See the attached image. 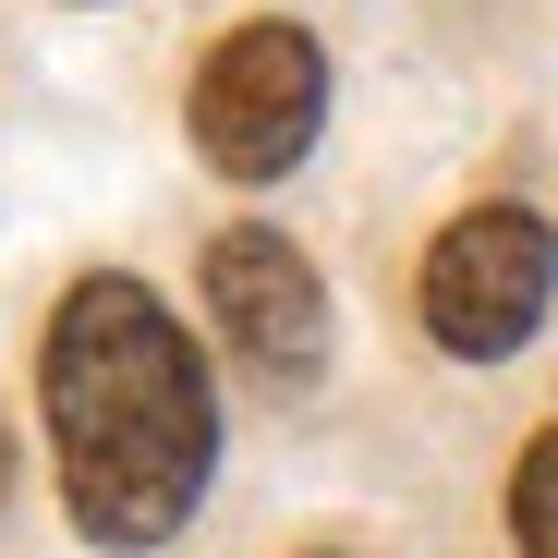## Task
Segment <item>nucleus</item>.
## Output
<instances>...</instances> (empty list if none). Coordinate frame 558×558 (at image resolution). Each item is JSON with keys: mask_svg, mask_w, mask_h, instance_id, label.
Returning a JSON list of instances; mask_svg holds the SVG:
<instances>
[{"mask_svg": "<svg viewBox=\"0 0 558 558\" xmlns=\"http://www.w3.org/2000/svg\"><path fill=\"white\" fill-rule=\"evenodd\" d=\"M37 389H49L61 498L98 546H170L195 522L207 461H219V389L195 364V328L146 279L122 267L73 279L37 352Z\"/></svg>", "mask_w": 558, "mask_h": 558, "instance_id": "1", "label": "nucleus"}, {"mask_svg": "<svg viewBox=\"0 0 558 558\" xmlns=\"http://www.w3.org/2000/svg\"><path fill=\"white\" fill-rule=\"evenodd\" d=\"M182 122H195V158L219 182H279V170L316 146V122H328V49L304 25H231L195 61Z\"/></svg>", "mask_w": 558, "mask_h": 558, "instance_id": "2", "label": "nucleus"}, {"mask_svg": "<svg viewBox=\"0 0 558 558\" xmlns=\"http://www.w3.org/2000/svg\"><path fill=\"white\" fill-rule=\"evenodd\" d=\"M425 340L461 352V364H498L546 328L558 304V231L534 207H461L437 243H425Z\"/></svg>", "mask_w": 558, "mask_h": 558, "instance_id": "3", "label": "nucleus"}, {"mask_svg": "<svg viewBox=\"0 0 558 558\" xmlns=\"http://www.w3.org/2000/svg\"><path fill=\"white\" fill-rule=\"evenodd\" d=\"M207 316L243 364H267V377H316L328 364V292H316V267L292 231H219L207 243Z\"/></svg>", "mask_w": 558, "mask_h": 558, "instance_id": "4", "label": "nucleus"}, {"mask_svg": "<svg viewBox=\"0 0 558 558\" xmlns=\"http://www.w3.org/2000/svg\"><path fill=\"white\" fill-rule=\"evenodd\" d=\"M510 534H522V558H558V425L522 449V474H510Z\"/></svg>", "mask_w": 558, "mask_h": 558, "instance_id": "5", "label": "nucleus"}, {"mask_svg": "<svg viewBox=\"0 0 558 558\" xmlns=\"http://www.w3.org/2000/svg\"><path fill=\"white\" fill-rule=\"evenodd\" d=\"M0 486H13V449H0Z\"/></svg>", "mask_w": 558, "mask_h": 558, "instance_id": "6", "label": "nucleus"}]
</instances>
